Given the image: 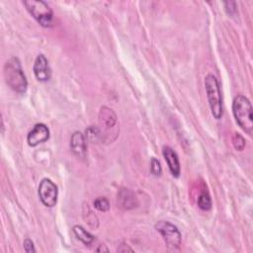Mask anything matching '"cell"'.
Masks as SVG:
<instances>
[{
  "instance_id": "obj_18",
  "label": "cell",
  "mask_w": 253,
  "mask_h": 253,
  "mask_svg": "<svg viewBox=\"0 0 253 253\" xmlns=\"http://www.w3.org/2000/svg\"><path fill=\"white\" fill-rule=\"evenodd\" d=\"M150 172H151V174H153L156 177L160 176L161 173H162L161 164H160L159 160L156 159L155 157L151 158V161H150Z\"/></svg>"
},
{
  "instance_id": "obj_20",
  "label": "cell",
  "mask_w": 253,
  "mask_h": 253,
  "mask_svg": "<svg viewBox=\"0 0 253 253\" xmlns=\"http://www.w3.org/2000/svg\"><path fill=\"white\" fill-rule=\"evenodd\" d=\"M23 245H24V249H25L26 252H28V253L36 252V249H35V247H34V242H33L30 238H26V239L24 240Z\"/></svg>"
},
{
  "instance_id": "obj_13",
  "label": "cell",
  "mask_w": 253,
  "mask_h": 253,
  "mask_svg": "<svg viewBox=\"0 0 253 253\" xmlns=\"http://www.w3.org/2000/svg\"><path fill=\"white\" fill-rule=\"evenodd\" d=\"M72 230L76 238L80 240L82 243H84L85 245H90L95 239L94 235H92L90 232H88L84 227L80 225H74Z\"/></svg>"
},
{
  "instance_id": "obj_12",
  "label": "cell",
  "mask_w": 253,
  "mask_h": 253,
  "mask_svg": "<svg viewBox=\"0 0 253 253\" xmlns=\"http://www.w3.org/2000/svg\"><path fill=\"white\" fill-rule=\"evenodd\" d=\"M70 148L72 152L81 159L86 158L87 146H86V138L84 134L80 131H74L70 138Z\"/></svg>"
},
{
  "instance_id": "obj_19",
  "label": "cell",
  "mask_w": 253,
  "mask_h": 253,
  "mask_svg": "<svg viewBox=\"0 0 253 253\" xmlns=\"http://www.w3.org/2000/svg\"><path fill=\"white\" fill-rule=\"evenodd\" d=\"M224 7L225 10L227 12L228 15H233L234 13H236L237 9H236V3L233 1H229V2H224Z\"/></svg>"
},
{
  "instance_id": "obj_7",
  "label": "cell",
  "mask_w": 253,
  "mask_h": 253,
  "mask_svg": "<svg viewBox=\"0 0 253 253\" xmlns=\"http://www.w3.org/2000/svg\"><path fill=\"white\" fill-rule=\"evenodd\" d=\"M39 197L41 202L47 208H52L57 203V186L48 178H43L39 185Z\"/></svg>"
},
{
  "instance_id": "obj_8",
  "label": "cell",
  "mask_w": 253,
  "mask_h": 253,
  "mask_svg": "<svg viewBox=\"0 0 253 253\" xmlns=\"http://www.w3.org/2000/svg\"><path fill=\"white\" fill-rule=\"evenodd\" d=\"M49 138V129L44 124H37L27 135V142L30 146L35 147Z\"/></svg>"
},
{
  "instance_id": "obj_3",
  "label": "cell",
  "mask_w": 253,
  "mask_h": 253,
  "mask_svg": "<svg viewBox=\"0 0 253 253\" xmlns=\"http://www.w3.org/2000/svg\"><path fill=\"white\" fill-rule=\"evenodd\" d=\"M205 88L211 115L214 119L220 120L223 115L222 95L219 83L214 75L208 74L205 77Z\"/></svg>"
},
{
  "instance_id": "obj_5",
  "label": "cell",
  "mask_w": 253,
  "mask_h": 253,
  "mask_svg": "<svg viewBox=\"0 0 253 253\" xmlns=\"http://www.w3.org/2000/svg\"><path fill=\"white\" fill-rule=\"evenodd\" d=\"M33 18L44 28L53 26V12L51 8L42 0H26L23 2Z\"/></svg>"
},
{
  "instance_id": "obj_6",
  "label": "cell",
  "mask_w": 253,
  "mask_h": 253,
  "mask_svg": "<svg viewBox=\"0 0 253 253\" xmlns=\"http://www.w3.org/2000/svg\"><path fill=\"white\" fill-rule=\"evenodd\" d=\"M155 229L161 234L169 249L175 250L180 247L182 236L177 226L169 221L160 220L155 224Z\"/></svg>"
},
{
  "instance_id": "obj_10",
  "label": "cell",
  "mask_w": 253,
  "mask_h": 253,
  "mask_svg": "<svg viewBox=\"0 0 253 253\" xmlns=\"http://www.w3.org/2000/svg\"><path fill=\"white\" fill-rule=\"evenodd\" d=\"M162 154L172 176L176 178L179 177L181 172V167H180V161L177 153L170 146H163Z\"/></svg>"
},
{
  "instance_id": "obj_11",
  "label": "cell",
  "mask_w": 253,
  "mask_h": 253,
  "mask_svg": "<svg viewBox=\"0 0 253 253\" xmlns=\"http://www.w3.org/2000/svg\"><path fill=\"white\" fill-rule=\"evenodd\" d=\"M117 203L121 209L126 210V211L131 210L138 205L136 196L134 195V193L131 190H129L127 188H122L119 191Z\"/></svg>"
},
{
  "instance_id": "obj_16",
  "label": "cell",
  "mask_w": 253,
  "mask_h": 253,
  "mask_svg": "<svg viewBox=\"0 0 253 253\" xmlns=\"http://www.w3.org/2000/svg\"><path fill=\"white\" fill-rule=\"evenodd\" d=\"M94 207L100 211H108L110 210V203L105 197H98L94 201Z\"/></svg>"
},
{
  "instance_id": "obj_9",
  "label": "cell",
  "mask_w": 253,
  "mask_h": 253,
  "mask_svg": "<svg viewBox=\"0 0 253 253\" xmlns=\"http://www.w3.org/2000/svg\"><path fill=\"white\" fill-rule=\"evenodd\" d=\"M33 71L36 78L39 81L45 82L48 81L51 77V68L49 66L48 60L43 54H39L35 60Z\"/></svg>"
},
{
  "instance_id": "obj_2",
  "label": "cell",
  "mask_w": 253,
  "mask_h": 253,
  "mask_svg": "<svg viewBox=\"0 0 253 253\" xmlns=\"http://www.w3.org/2000/svg\"><path fill=\"white\" fill-rule=\"evenodd\" d=\"M232 113L238 126L251 135L253 131V116L249 99L244 95H237L232 103Z\"/></svg>"
},
{
  "instance_id": "obj_15",
  "label": "cell",
  "mask_w": 253,
  "mask_h": 253,
  "mask_svg": "<svg viewBox=\"0 0 253 253\" xmlns=\"http://www.w3.org/2000/svg\"><path fill=\"white\" fill-rule=\"evenodd\" d=\"M85 138L90 142H96L99 139H101V132L99 127H96L94 126H90L85 130Z\"/></svg>"
},
{
  "instance_id": "obj_4",
  "label": "cell",
  "mask_w": 253,
  "mask_h": 253,
  "mask_svg": "<svg viewBox=\"0 0 253 253\" xmlns=\"http://www.w3.org/2000/svg\"><path fill=\"white\" fill-rule=\"evenodd\" d=\"M99 125H100V132L101 139L106 142L114 141L111 137L114 135L116 138L119 134V126H118V118L115 112L109 107H101L99 111Z\"/></svg>"
},
{
  "instance_id": "obj_1",
  "label": "cell",
  "mask_w": 253,
  "mask_h": 253,
  "mask_svg": "<svg viewBox=\"0 0 253 253\" xmlns=\"http://www.w3.org/2000/svg\"><path fill=\"white\" fill-rule=\"evenodd\" d=\"M3 74L6 84L13 91L19 94H23L26 92L28 82L19 58L15 56L9 58L4 65Z\"/></svg>"
},
{
  "instance_id": "obj_14",
  "label": "cell",
  "mask_w": 253,
  "mask_h": 253,
  "mask_svg": "<svg viewBox=\"0 0 253 253\" xmlns=\"http://www.w3.org/2000/svg\"><path fill=\"white\" fill-rule=\"evenodd\" d=\"M198 207L203 211H210L211 209V196L207 190H203L198 198Z\"/></svg>"
},
{
  "instance_id": "obj_17",
  "label": "cell",
  "mask_w": 253,
  "mask_h": 253,
  "mask_svg": "<svg viewBox=\"0 0 253 253\" xmlns=\"http://www.w3.org/2000/svg\"><path fill=\"white\" fill-rule=\"evenodd\" d=\"M245 143H246L245 139H244V137L240 133L235 132L233 134V136H232V144H233V146H234V148L236 150L242 151L244 149V147H245Z\"/></svg>"
},
{
  "instance_id": "obj_21",
  "label": "cell",
  "mask_w": 253,
  "mask_h": 253,
  "mask_svg": "<svg viewBox=\"0 0 253 253\" xmlns=\"http://www.w3.org/2000/svg\"><path fill=\"white\" fill-rule=\"evenodd\" d=\"M122 246H123L124 248H122V247H119V248H118V250H117L118 252H126V251H129V252H132V249H131V248H129L128 246H126L125 244H123Z\"/></svg>"
}]
</instances>
